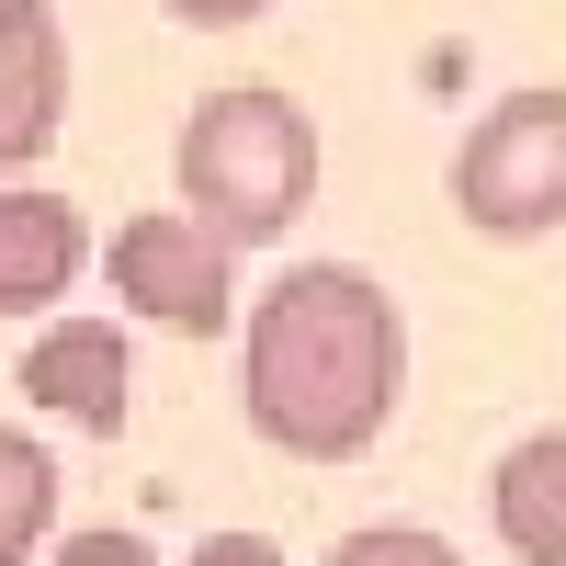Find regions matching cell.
<instances>
[{"label":"cell","mask_w":566,"mask_h":566,"mask_svg":"<svg viewBox=\"0 0 566 566\" xmlns=\"http://www.w3.org/2000/svg\"><path fill=\"white\" fill-rule=\"evenodd\" d=\"M317 566H464L442 533H419V522H363V533H340Z\"/></svg>","instance_id":"cell-10"},{"label":"cell","mask_w":566,"mask_h":566,"mask_svg":"<svg viewBox=\"0 0 566 566\" xmlns=\"http://www.w3.org/2000/svg\"><path fill=\"white\" fill-rule=\"evenodd\" d=\"M103 283H114V306H136L148 328H170V340H216V328H239V250L216 239L205 216H125L114 227V250H103Z\"/></svg>","instance_id":"cell-4"},{"label":"cell","mask_w":566,"mask_h":566,"mask_svg":"<svg viewBox=\"0 0 566 566\" xmlns=\"http://www.w3.org/2000/svg\"><path fill=\"white\" fill-rule=\"evenodd\" d=\"M170 23H205V34H239V23H261L272 0H159Z\"/></svg>","instance_id":"cell-12"},{"label":"cell","mask_w":566,"mask_h":566,"mask_svg":"<svg viewBox=\"0 0 566 566\" xmlns=\"http://www.w3.org/2000/svg\"><path fill=\"white\" fill-rule=\"evenodd\" d=\"M80 272H91V227H80V205L45 193V181H0V317L57 306Z\"/></svg>","instance_id":"cell-7"},{"label":"cell","mask_w":566,"mask_h":566,"mask_svg":"<svg viewBox=\"0 0 566 566\" xmlns=\"http://www.w3.org/2000/svg\"><path fill=\"white\" fill-rule=\"evenodd\" d=\"M23 397L45 419H69V431L114 442L125 431V328L114 317H45L23 340Z\"/></svg>","instance_id":"cell-6"},{"label":"cell","mask_w":566,"mask_h":566,"mask_svg":"<svg viewBox=\"0 0 566 566\" xmlns=\"http://www.w3.org/2000/svg\"><path fill=\"white\" fill-rule=\"evenodd\" d=\"M170 181H181V216H205L227 250H272L283 227L317 205V125L295 91L272 80H227L205 91L170 136Z\"/></svg>","instance_id":"cell-2"},{"label":"cell","mask_w":566,"mask_h":566,"mask_svg":"<svg viewBox=\"0 0 566 566\" xmlns=\"http://www.w3.org/2000/svg\"><path fill=\"white\" fill-rule=\"evenodd\" d=\"M408 397V317L363 261H295L239 317V408L295 464H363Z\"/></svg>","instance_id":"cell-1"},{"label":"cell","mask_w":566,"mask_h":566,"mask_svg":"<svg viewBox=\"0 0 566 566\" xmlns=\"http://www.w3.org/2000/svg\"><path fill=\"white\" fill-rule=\"evenodd\" d=\"M488 533L522 566H566V431H522L488 464Z\"/></svg>","instance_id":"cell-8"},{"label":"cell","mask_w":566,"mask_h":566,"mask_svg":"<svg viewBox=\"0 0 566 566\" xmlns=\"http://www.w3.org/2000/svg\"><path fill=\"white\" fill-rule=\"evenodd\" d=\"M45 566H159V555H148V533H125V522H103V533H69V544L45 555Z\"/></svg>","instance_id":"cell-11"},{"label":"cell","mask_w":566,"mask_h":566,"mask_svg":"<svg viewBox=\"0 0 566 566\" xmlns=\"http://www.w3.org/2000/svg\"><path fill=\"white\" fill-rule=\"evenodd\" d=\"M442 193H453V216L476 227V239H499V250L566 227V91H555V80L499 91V103L453 136Z\"/></svg>","instance_id":"cell-3"},{"label":"cell","mask_w":566,"mask_h":566,"mask_svg":"<svg viewBox=\"0 0 566 566\" xmlns=\"http://www.w3.org/2000/svg\"><path fill=\"white\" fill-rule=\"evenodd\" d=\"M69 136V23L57 0H0V181Z\"/></svg>","instance_id":"cell-5"},{"label":"cell","mask_w":566,"mask_h":566,"mask_svg":"<svg viewBox=\"0 0 566 566\" xmlns=\"http://www.w3.org/2000/svg\"><path fill=\"white\" fill-rule=\"evenodd\" d=\"M193 566H283V544H272V533H205Z\"/></svg>","instance_id":"cell-13"},{"label":"cell","mask_w":566,"mask_h":566,"mask_svg":"<svg viewBox=\"0 0 566 566\" xmlns=\"http://www.w3.org/2000/svg\"><path fill=\"white\" fill-rule=\"evenodd\" d=\"M45 533H57V464H45V442H23L12 419H0V566L57 555Z\"/></svg>","instance_id":"cell-9"}]
</instances>
